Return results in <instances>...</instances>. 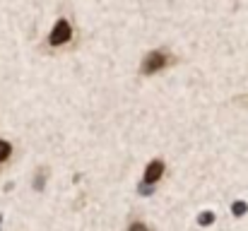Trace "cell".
<instances>
[{"label":"cell","mask_w":248,"mask_h":231,"mask_svg":"<svg viewBox=\"0 0 248 231\" xmlns=\"http://www.w3.org/2000/svg\"><path fill=\"white\" fill-rule=\"evenodd\" d=\"M70 39H73V27H70V22H68V19H58L56 27H53V31H51V36H48V44H51V46H63V44H68Z\"/></svg>","instance_id":"obj_1"},{"label":"cell","mask_w":248,"mask_h":231,"mask_svg":"<svg viewBox=\"0 0 248 231\" xmlns=\"http://www.w3.org/2000/svg\"><path fill=\"white\" fill-rule=\"evenodd\" d=\"M166 63H169V56H166L164 51H152V53L142 61V73H145V75H152V73L162 70Z\"/></svg>","instance_id":"obj_2"},{"label":"cell","mask_w":248,"mask_h":231,"mask_svg":"<svg viewBox=\"0 0 248 231\" xmlns=\"http://www.w3.org/2000/svg\"><path fill=\"white\" fill-rule=\"evenodd\" d=\"M162 171H164V164L162 161H152L145 171V183H157L162 178Z\"/></svg>","instance_id":"obj_3"},{"label":"cell","mask_w":248,"mask_h":231,"mask_svg":"<svg viewBox=\"0 0 248 231\" xmlns=\"http://www.w3.org/2000/svg\"><path fill=\"white\" fill-rule=\"evenodd\" d=\"M10 154H12V145L5 142V140H0V164H5L10 159Z\"/></svg>","instance_id":"obj_4"},{"label":"cell","mask_w":248,"mask_h":231,"mask_svg":"<svg viewBox=\"0 0 248 231\" xmlns=\"http://www.w3.org/2000/svg\"><path fill=\"white\" fill-rule=\"evenodd\" d=\"M128 231H150L147 229V224H142V222H135V224H130V229Z\"/></svg>","instance_id":"obj_5"}]
</instances>
